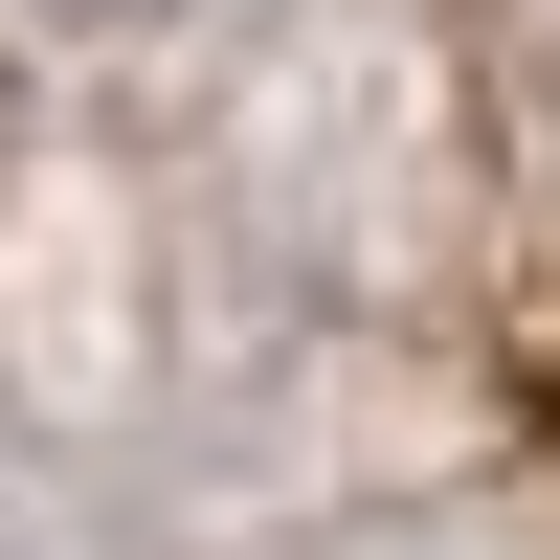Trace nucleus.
Here are the masks:
<instances>
[{
    "mask_svg": "<svg viewBox=\"0 0 560 560\" xmlns=\"http://www.w3.org/2000/svg\"><path fill=\"white\" fill-rule=\"evenodd\" d=\"M45 23H113V45H135V23H179V0H45Z\"/></svg>",
    "mask_w": 560,
    "mask_h": 560,
    "instance_id": "nucleus-1",
    "label": "nucleus"
}]
</instances>
